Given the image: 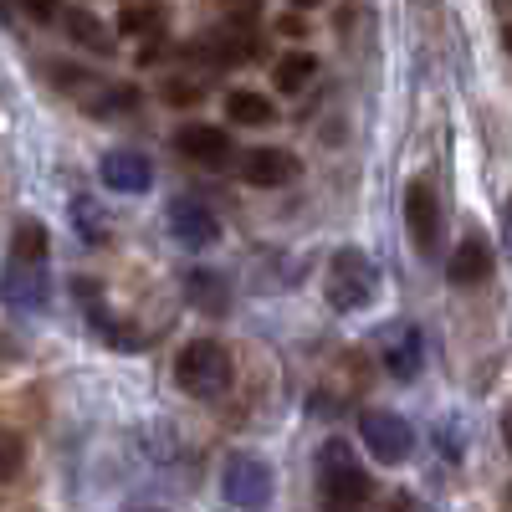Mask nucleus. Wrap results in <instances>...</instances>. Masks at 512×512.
Segmentation results:
<instances>
[{
  "mask_svg": "<svg viewBox=\"0 0 512 512\" xmlns=\"http://www.w3.org/2000/svg\"><path fill=\"white\" fill-rule=\"evenodd\" d=\"M190 303L200 313H226V282L216 272H190Z\"/></svg>",
  "mask_w": 512,
  "mask_h": 512,
  "instance_id": "18",
  "label": "nucleus"
},
{
  "mask_svg": "<svg viewBox=\"0 0 512 512\" xmlns=\"http://www.w3.org/2000/svg\"><path fill=\"white\" fill-rule=\"evenodd\" d=\"M374 497L369 472L349 456L344 441H323L318 451V507L323 512H364Z\"/></svg>",
  "mask_w": 512,
  "mask_h": 512,
  "instance_id": "1",
  "label": "nucleus"
},
{
  "mask_svg": "<svg viewBox=\"0 0 512 512\" xmlns=\"http://www.w3.org/2000/svg\"><path fill=\"white\" fill-rule=\"evenodd\" d=\"M164 21H169L164 0H128V6L118 11V31L123 36H159Z\"/></svg>",
  "mask_w": 512,
  "mask_h": 512,
  "instance_id": "14",
  "label": "nucleus"
},
{
  "mask_svg": "<svg viewBox=\"0 0 512 512\" xmlns=\"http://www.w3.org/2000/svg\"><path fill=\"white\" fill-rule=\"evenodd\" d=\"M359 431H364V446H369L379 461H405V456L415 451V431H410L405 415L369 410V415L359 420Z\"/></svg>",
  "mask_w": 512,
  "mask_h": 512,
  "instance_id": "5",
  "label": "nucleus"
},
{
  "mask_svg": "<svg viewBox=\"0 0 512 512\" xmlns=\"http://www.w3.org/2000/svg\"><path fill=\"white\" fill-rule=\"evenodd\" d=\"M226 118L241 123V128H267V123H277V108H272L267 93L236 88V93H226Z\"/></svg>",
  "mask_w": 512,
  "mask_h": 512,
  "instance_id": "13",
  "label": "nucleus"
},
{
  "mask_svg": "<svg viewBox=\"0 0 512 512\" xmlns=\"http://www.w3.org/2000/svg\"><path fill=\"white\" fill-rule=\"evenodd\" d=\"M446 277L456 287H472V282H487L492 277V246L482 236H466L456 251H451V262H446Z\"/></svg>",
  "mask_w": 512,
  "mask_h": 512,
  "instance_id": "11",
  "label": "nucleus"
},
{
  "mask_svg": "<svg viewBox=\"0 0 512 512\" xmlns=\"http://www.w3.org/2000/svg\"><path fill=\"white\" fill-rule=\"evenodd\" d=\"M175 379L180 390L195 400H216L231 390V354L216 344V338H190V344L175 354Z\"/></svg>",
  "mask_w": 512,
  "mask_h": 512,
  "instance_id": "2",
  "label": "nucleus"
},
{
  "mask_svg": "<svg viewBox=\"0 0 512 512\" xmlns=\"http://www.w3.org/2000/svg\"><path fill=\"white\" fill-rule=\"evenodd\" d=\"M292 6H297V11H313V6H323V0H292Z\"/></svg>",
  "mask_w": 512,
  "mask_h": 512,
  "instance_id": "26",
  "label": "nucleus"
},
{
  "mask_svg": "<svg viewBox=\"0 0 512 512\" xmlns=\"http://www.w3.org/2000/svg\"><path fill=\"white\" fill-rule=\"evenodd\" d=\"M139 103V88H128V82H113V88L103 98H82V108H88L93 118H113V113H128Z\"/></svg>",
  "mask_w": 512,
  "mask_h": 512,
  "instance_id": "19",
  "label": "nucleus"
},
{
  "mask_svg": "<svg viewBox=\"0 0 512 512\" xmlns=\"http://www.w3.org/2000/svg\"><path fill=\"white\" fill-rule=\"evenodd\" d=\"M98 169H103V185L118 195H144L154 185V164L139 149H108Z\"/></svg>",
  "mask_w": 512,
  "mask_h": 512,
  "instance_id": "7",
  "label": "nucleus"
},
{
  "mask_svg": "<svg viewBox=\"0 0 512 512\" xmlns=\"http://www.w3.org/2000/svg\"><path fill=\"white\" fill-rule=\"evenodd\" d=\"M221 492H226V502L241 507V512H262V507L272 502V472H267V461H256V456H246V451L226 456V466H221Z\"/></svg>",
  "mask_w": 512,
  "mask_h": 512,
  "instance_id": "4",
  "label": "nucleus"
},
{
  "mask_svg": "<svg viewBox=\"0 0 512 512\" xmlns=\"http://www.w3.org/2000/svg\"><path fill=\"white\" fill-rule=\"evenodd\" d=\"M374 292H379V272H374L369 256L359 246L333 251V262H328V303L338 313H359V308L374 303Z\"/></svg>",
  "mask_w": 512,
  "mask_h": 512,
  "instance_id": "3",
  "label": "nucleus"
},
{
  "mask_svg": "<svg viewBox=\"0 0 512 512\" xmlns=\"http://www.w3.org/2000/svg\"><path fill=\"white\" fill-rule=\"evenodd\" d=\"M313 72H318V57H313V52H287V57L277 62L272 77H277L282 93H303L308 82H313Z\"/></svg>",
  "mask_w": 512,
  "mask_h": 512,
  "instance_id": "16",
  "label": "nucleus"
},
{
  "mask_svg": "<svg viewBox=\"0 0 512 512\" xmlns=\"http://www.w3.org/2000/svg\"><path fill=\"white\" fill-rule=\"evenodd\" d=\"M384 364H390V374L410 379V374L420 369V333H415V328H400V338L384 349Z\"/></svg>",
  "mask_w": 512,
  "mask_h": 512,
  "instance_id": "17",
  "label": "nucleus"
},
{
  "mask_svg": "<svg viewBox=\"0 0 512 512\" xmlns=\"http://www.w3.org/2000/svg\"><path fill=\"white\" fill-rule=\"evenodd\" d=\"M164 103L190 108V103H200V88H195V82H185V77H169V82H164Z\"/></svg>",
  "mask_w": 512,
  "mask_h": 512,
  "instance_id": "22",
  "label": "nucleus"
},
{
  "mask_svg": "<svg viewBox=\"0 0 512 512\" xmlns=\"http://www.w3.org/2000/svg\"><path fill=\"white\" fill-rule=\"evenodd\" d=\"M502 441H507V451H512V410L502 415Z\"/></svg>",
  "mask_w": 512,
  "mask_h": 512,
  "instance_id": "25",
  "label": "nucleus"
},
{
  "mask_svg": "<svg viewBox=\"0 0 512 512\" xmlns=\"http://www.w3.org/2000/svg\"><path fill=\"white\" fill-rule=\"evenodd\" d=\"M405 226H410V241L431 256L436 241H441V200L431 190V180H410L405 190Z\"/></svg>",
  "mask_w": 512,
  "mask_h": 512,
  "instance_id": "6",
  "label": "nucleus"
},
{
  "mask_svg": "<svg viewBox=\"0 0 512 512\" xmlns=\"http://www.w3.org/2000/svg\"><path fill=\"white\" fill-rule=\"evenodd\" d=\"M47 251H52V236H47V226L41 221H16V231H11V256L16 262H31V267H41L47 262Z\"/></svg>",
  "mask_w": 512,
  "mask_h": 512,
  "instance_id": "15",
  "label": "nucleus"
},
{
  "mask_svg": "<svg viewBox=\"0 0 512 512\" xmlns=\"http://www.w3.org/2000/svg\"><path fill=\"white\" fill-rule=\"evenodd\" d=\"M57 26H62V36L72 41V47H82V52H93V57H108V52H113V36H108L103 21H93L88 11L67 6V11L57 16Z\"/></svg>",
  "mask_w": 512,
  "mask_h": 512,
  "instance_id": "12",
  "label": "nucleus"
},
{
  "mask_svg": "<svg viewBox=\"0 0 512 512\" xmlns=\"http://www.w3.org/2000/svg\"><path fill=\"white\" fill-rule=\"evenodd\" d=\"M241 180L256 185V190H277V185H292L297 180V159L287 149H251L241 159Z\"/></svg>",
  "mask_w": 512,
  "mask_h": 512,
  "instance_id": "9",
  "label": "nucleus"
},
{
  "mask_svg": "<svg viewBox=\"0 0 512 512\" xmlns=\"http://www.w3.org/2000/svg\"><path fill=\"white\" fill-rule=\"evenodd\" d=\"M118 512H164V507H154V502H123Z\"/></svg>",
  "mask_w": 512,
  "mask_h": 512,
  "instance_id": "24",
  "label": "nucleus"
},
{
  "mask_svg": "<svg viewBox=\"0 0 512 512\" xmlns=\"http://www.w3.org/2000/svg\"><path fill=\"white\" fill-rule=\"evenodd\" d=\"M26 466V441L11 431V425H0V482H16Z\"/></svg>",
  "mask_w": 512,
  "mask_h": 512,
  "instance_id": "20",
  "label": "nucleus"
},
{
  "mask_svg": "<svg viewBox=\"0 0 512 512\" xmlns=\"http://www.w3.org/2000/svg\"><path fill=\"white\" fill-rule=\"evenodd\" d=\"M72 221H77V231L88 236L93 246H98V241H108V226H98V216H93V200H88V195H77V200H72Z\"/></svg>",
  "mask_w": 512,
  "mask_h": 512,
  "instance_id": "21",
  "label": "nucleus"
},
{
  "mask_svg": "<svg viewBox=\"0 0 512 512\" xmlns=\"http://www.w3.org/2000/svg\"><path fill=\"white\" fill-rule=\"evenodd\" d=\"M169 231H175L185 246H210L221 226L200 200H169Z\"/></svg>",
  "mask_w": 512,
  "mask_h": 512,
  "instance_id": "10",
  "label": "nucleus"
},
{
  "mask_svg": "<svg viewBox=\"0 0 512 512\" xmlns=\"http://www.w3.org/2000/svg\"><path fill=\"white\" fill-rule=\"evenodd\" d=\"M175 154H185L195 164H226L231 134L216 123H185V128H175Z\"/></svg>",
  "mask_w": 512,
  "mask_h": 512,
  "instance_id": "8",
  "label": "nucleus"
},
{
  "mask_svg": "<svg viewBox=\"0 0 512 512\" xmlns=\"http://www.w3.org/2000/svg\"><path fill=\"white\" fill-rule=\"evenodd\" d=\"M16 11H26L31 21H41V26H57V0H16Z\"/></svg>",
  "mask_w": 512,
  "mask_h": 512,
  "instance_id": "23",
  "label": "nucleus"
}]
</instances>
